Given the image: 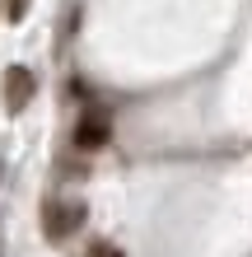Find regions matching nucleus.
I'll return each instance as SVG.
<instances>
[{
    "label": "nucleus",
    "instance_id": "1",
    "mask_svg": "<svg viewBox=\"0 0 252 257\" xmlns=\"http://www.w3.org/2000/svg\"><path fill=\"white\" fill-rule=\"evenodd\" d=\"M84 215L89 210L80 201H52L47 210H42V229H47V238H70L84 224Z\"/></svg>",
    "mask_w": 252,
    "mask_h": 257
},
{
    "label": "nucleus",
    "instance_id": "2",
    "mask_svg": "<svg viewBox=\"0 0 252 257\" xmlns=\"http://www.w3.org/2000/svg\"><path fill=\"white\" fill-rule=\"evenodd\" d=\"M33 94H38L33 70H28V66H10L5 70V108L10 112H24L28 103H33Z\"/></svg>",
    "mask_w": 252,
    "mask_h": 257
},
{
    "label": "nucleus",
    "instance_id": "3",
    "mask_svg": "<svg viewBox=\"0 0 252 257\" xmlns=\"http://www.w3.org/2000/svg\"><path fill=\"white\" fill-rule=\"evenodd\" d=\"M108 136H112L108 117H103V112H84L80 126H75V145L80 150H103V145H108Z\"/></svg>",
    "mask_w": 252,
    "mask_h": 257
},
{
    "label": "nucleus",
    "instance_id": "4",
    "mask_svg": "<svg viewBox=\"0 0 252 257\" xmlns=\"http://www.w3.org/2000/svg\"><path fill=\"white\" fill-rule=\"evenodd\" d=\"M24 14H28V0H5V19L10 24H19Z\"/></svg>",
    "mask_w": 252,
    "mask_h": 257
},
{
    "label": "nucleus",
    "instance_id": "5",
    "mask_svg": "<svg viewBox=\"0 0 252 257\" xmlns=\"http://www.w3.org/2000/svg\"><path fill=\"white\" fill-rule=\"evenodd\" d=\"M89 257H126V252L112 248V243H94V248H89Z\"/></svg>",
    "mask_w": 252,
    "mask_h": 257
}]
</instances>
